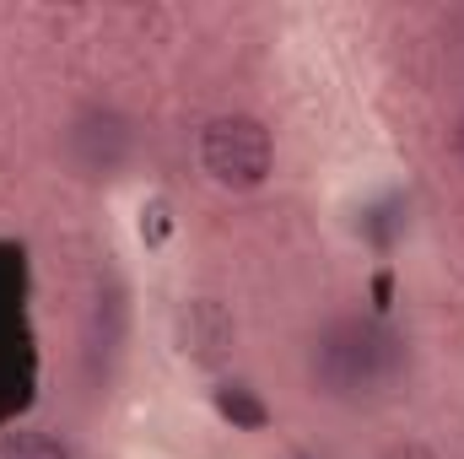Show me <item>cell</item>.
Listing matches in <instances>:
<instances>
[{"label": "cell", "mask_w": 464, "mask_h": 459, "mask_svg": "<svg viewBox=\"0 0 464 459\" xmlns=\"http://www.w3.org/2000/svg\"><path fill=\"white\" fill-rule=\"evenodd\" d=\"M0 459H71V449L54 433H5L0 438Z\"/></svg>", "instance_id": "cell-4"}, {"label": "cell", "mask_w": 464, "mask_h": 459, "mask_svg": "<svg viewBox=\"0 0 464 459\" xmlns=\"http://www.w3.org/2000/svg\"><path fill=\"white\" fill-rule=\"evenodd\" d=\"M65 146H71V162L87 179H109L119 162L130 157V124L119 114H109V109H87V114L71 124Z\"/></svg>", "instance_id": "cell-3"}, {"label": "cell", "mask_w": 464, "mask_h": 459, "mask_svg": "<svg viewBox=\"0 0 464 459\" xmlns=\"http://www.w3.org/2000/svg\"><path fill=\"white\" fill-rule=\"evenodd\" d=\"M200 168L222 190H259L276 168L270 130L254 114H222L200 130Z\"/></svg>", "instance_id": "cell-2"}, {"label": "cell", "mask_w": 464, "mask_h": 459, "mask_svg": "<svg viewBox=\"0 0 464 459\" xmlns=\"http://www.w3.org/2000/svg\"><path fill=\"white\" fill-rule=\"evenodd\" d=\"M459 151H464V119H459Z\"/></svg>", "instance_id": "cell-6"}, {"label": "cell", "mask_w": 464, "mask_h": 459, "mask_svg": "<svg viewBox=\"0 0 464 459\" xmlns=\"http://www.w3.org/2000/svg\"><path fill=\"white\" fill-rule=\"evenodd\" d=\"M217 405H222V416H227V422L248 427V433H254V427H265V405H259L248 389H237V384H227V389L217 395Z\"/></svg>", "instance_id": "cell-5"}, {"label": "cell", "mask_w": 464, "mask_h": 459, "mask_svg": "<svg viewBox=\"0 0 464 459\" xmlns=\"http://www.w3.org/2000/svg\"><path fill=\"white\" fill-rule=\"evenodd\" d=\"M405 373V341L378 319H335L308 346V378L324 400H378Z\"/></svg>", "instance_id": "cell-1"}]
</instances>
